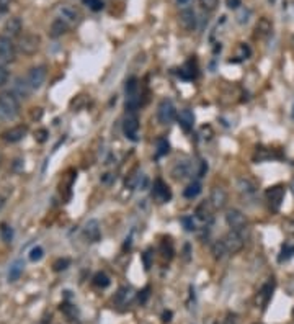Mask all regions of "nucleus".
Listing matches in <instances>:
<instances>
[{
	"label": "nucleus",
	"instance_id": "4",
	"mask_svg": "<svg viewBox=\"0 0 294 324\" xmlns=\"http://www.w3.org/2000/svg\"><path fill=\"white\" fill-rule=\"evenodd\" d=\"M15 54H16V49L12 39L0 35V64L7 66L10 64V62H13L15 61Z\"/></svg>",
	"mask_w": 294,
	"mask_h": 324
},
{
	"label": "nucleus",
	"instance_id": "3",
	"mask_svg": "<svg viewBox=\"0 0 294 324\" xmlns=\"http://www.w3.org/2000/svg\"><path fill=\"white\" fill-rule=\"evenodd\" d=\"M177 118V108L173 105L172 100H162L159 103V108H157V120L160 125H170L173 120Z\"/></svg>",
	"mask_w": 294,
	"mask_h": 324
},
{
	"label": "nucleus",
	"instance_id": "30",
	"mask_svg": "<svg viewBox=\"0 0 294 324\" xmlns=\"http://www.w3.org/2000/svg\"><path fill=\"white\" fill-rule=\"evenodd\" d=\"M93 285L98 287V288H106L110 285V278L106 273L103 272H98L95 277H93Z\"/></svg>",
	"mask_w": 294,
	"mask_h": 324
},
{
	"label": "nucleus",
	"instance_id": "21",
	"mask_svg": "<svg viewBox=\"0 0 294 324\" xmlns=\"http://www.w3.org/2000/svg\"><path fill=\"white\" fill-rule=\"evenodd\" d=\"M132 300H134V291H132L131 288H128V287L119 288V291L116 293V296H114V303L119 305V306L131 305Z\"/></svg>",
	"mask_w": 294,
	"mask_h": 324
},
{
	"label": "nucleus",
	"instance_id": "47",
	"mask_svg": "<svg viewBox=\"0 0 294 324\" xmlns=\"http://www.w3.org/2000/svg\"><path fill=\"white\" fill-rule=\"evenodd\" d=\"M190 0H177V3L178 5H186V3H188Z\"/></svg>",
	"mask_w": 294,
	"mask_h": 324
},
{
	"label": "nucleus",
	"instance_id": "6",
	"mask_svg": "<svg viewBox=\"0 0 294 324\" xmlns=\"http://www.w3.org/2000/svg\"><path fill=\"white\" fill-rule=\"evenodd\" d=\"M222 242H224L227 254H237L244 249V236L235 231H229L222 237Z\"/></svg>",
	"mask_w": 294,
	"mask_h": 324
},
{
	"label": "nucleus",
	"instance_id": "1",
	"mask_svg": "<svg viewBox=\"0 0 294 324\" xmlns=\"http://www.w3.org/2000/svg\"><path fill=\"white\" fill-rule=\"evenodd\" d=\"M20 115V102L13 92L0 93V120L13 121Z\"/></svg>",
	"mask_w": 294,
	"mask_h": 324
},
{
	"label": "nucleus",
	"instance_id": "36",
	"mask_svg": "<svg viewBox=\"0 0 294 324\" xmlns=\"http://www.w3.org/2000/svg\"><path fill=\"white\" fill-rule=\"evenodd\" d=\"M82 2L93 12H100L103 8V2L101 0H82Z\"/></svg>",
	"mask_w": 294,
	"mask_h": 324
},
{
	"label": "nucleus",
	"instance_id": "19",
	"mask_svg": "<svg viewBox=\"0 0 294 324\" xmlns=\"http://www.w3.org/2000/svg\"><path fill=\"white\" fill-rule=\"evenodd\" d=\"M191 170H193V165H191L190 161H178L175 165H173L172 169V175L175 177L177 180H181L185 177H188L191 174Z\"/></svg>",
	"mask_w": 294,
	"mask_h": 324
},
{
	"label": "nucleus",
	"instance_id": "22",
	"mask_svg": "<svg viewBox=\"0 0 294 324\" xmlns=\"http://www.w3.org/2000/svg\"><path fill=\"white\" fill-rule=\"evenodd\" d=\"M211 203L209 201H203L201 205L196 208V211H195V215H196V218L198 219H201V221H211L212 219V211H211Z\"/></svg>",
	"mask_w": 294,
	"mask_h": 324
},
{
	"label": "nucleus",
	"instance_id": "44",
	"mask_svg": "<svg viewBox=\"0 0 294 324\" xmlns=\"http://www.w3.org/2000/svg\"><path fill=\"white\" fill-rule=\"evenodd\" d=\"M248 17H250V10H242V13L239 15V23H247L248 21Z\"/></svg>",
	"mask_w": 294,
	"mask_h": 324
},
{
	"label": "nucleus",
	"instance_id": "46",
	"mask_svg": "<svg viewBox=\"0 0 294 324\" xmlns=\"http://www.w3.org/2000/svg\"><path fill=\"white\" fill-rule=\"evenodd\" d=\"M12 0H0V10H5V8L10 5Z\"/></svg>",
	"mask_w": 294,
	"mask_h": 324
},
{
	"label": "nucleus",
	"instance_id": "33",
	"mask_svg": "<svg viewBox=\"0 0 294 324\" xmlns=\"http://www.w3.org/2000/svg\"><path fill=\"white\" fill-rule=\"evenodd\" d=\"M0 234H2V239L5 242H12L13 239V229L8 226V224H2L0 228Z\"/></svg>",
	"mask_w": 294,
	"mask_h": 324
},
{
	"label": "nucleus",
	"instance_id": "40",
	"mask_svg": "<svg viewBox=\"0 0 294 324\" xmlns=\"http://www.w3.org/2000/svg\"><path fill=\"white\" fill-rule=\"evenodd\" d=\"M69 259H59V260H56L54 262V270L56 272H61V270H65L69 267Z\"/></svg>",
	"mask_w": 294,
	"mask_h": 324
},
{
	"label": "nucleus",
	"instance_id": "50",
	"mask_svg": "<svg viewBox=\"0 0 294 324\" xmlns=\"http://www.w3.org/2000/svg\"><path fill=\"white\" fill-rule=\"evenodd\" d=\"M253 324H260V323H253Z\"/></svg>",
	"mask_w": 294,
	"mask_h": 324
},
{
	"label": "nucleus",
	"instance_id": "9",
	"mask_svg": "<svg viewBox=\"0 0 294 324\" xmlns=\"http://www.w3.org/2000/svg\"><path fill=\"white\" fill-rule=\"evenodd\" d=\"M57 18H61L62 21H65L69 26L79 23L80 20V12L72 5H61L57 8Z\"/></svg>",
	"mask_w": 294,
	"mask_h": 324
},
{
	"label": "nucleus",
	"instance_id": "32",
	"mask_svg": "<svg viewBox=\"0 0 294 324\" xmlns=\"http://www.w3.org/2000/svg\"><path fill=\"white\" fill-rule=\"evenodd\" d=\"M198 2L203 10H206V12H214L217 5H219V0H198Z\"/></svg>",
	"mask_w": 294,
	"mask_h": 324
},
{
	"label": "nucleus",
	"instance_id": "7",
	"mask_svg": "<svg viewBox=\"0 0 294 324\" xmlns=\"http://www.w3.org/2000/svg\"><path fill=\"white\" fill-rule=\"evenodd\" d=\"M123 133L131 141H137L139 134V118L136 115H128L123 121Z\"/></svg>",
	"mask_w": 294,
	"mask_h": 324
},
{
	"label": "nucleus",
	"instance_id": "41",
	"mask_svg": "<svg viewBox=\"0 0 294 324\" xmlns=\"http://www.w3.org/2000/svg\"><path fill=\"white\" fill-rule=\"evenodd\" d=\"M7 80H8V71L5 69V66L0 64V87H3L7 84Z\"/></svg>",
	"mask_w": 294,
	"mask_h": 324
},
{
	"label": "nucleus",
	"instance_id": "31",
	"mask_svg": "<svg viewBox=\"0 0 294 324\" xmlns=\"http://www.w3.org/2000/svg\"><path fill=\"white\" fill-rule=\"evenodd\" d=\"M293 255H294V241H288L286 244L283 246L281 255H279V262H283V260L293 257Z\"/></svg>",
	"mask_w": 294,
	"mask_h": 324
},
{
	"label": "nucleus",
	"instance_id": "35",
	"mask_svg": "<svg viewBox=\"0 0 294 324\" xmlns=\"http://www.w3.org/2000/svg\"><path fill=\"white\" fill-rule=\"evenodd\" d=\"M168 143H167V139H159L157 141V157H162V156H165V154H168Z\"/></svg>",
	"mask_w": 294,
	"mask_h": 324
},
{
	"label": "nucleus",
	"instance_id": "16",
	"mask_svg": "<svg viewBox=\"0 0 294 324\" xmlns=\"http://www.w3.org/2000/svg\"><path fill=\"white\" fill-rule=\"evenodd\" d=\"M83 234L90 242H98L101 237V229H100V223L97 219H88L85 223V228H83Z\"/></svg>",
	"mask_w": 294,
	"mask_h": 324
},
{
	"label": "nucleus",
	"instance_id": "45",
	"mask_svg": "<svg viewBox=\"0 0 294 324\" xmlns=\"http://www.w3.org/2000/svg\"><path fill=\"white\" fill-rule=\"evenodd\" d=\"M36 136H38V141H44V139H46V129H41V131H38L36 133Z\"/></svg>",
	"mask_w": 294,
	"mask_h": 324
},
{
	"label": "nucleus",
	"instance_id": "28",
	"mask_svg": "<svg viewBox=\"0 0 294 324\" xmlns=\"http://www.w3.org/2000/svg\"><path fill=\"white\" fill-rule=\"evenodd\" d=\"M201 193V185H199L198 182H191L188 187L185 188V192H183V195H185V198H196Z\"/></svg>",
	"mask_w": 294,
	"mask_h": 324
},
{
	"label": "nucleus",
	"instance_id": "49",
	"mask_svg": "<svg viewBox=\"0 0 294 324\" xmlns=\"http://www.w3.org/2000/svg\"><path fill=\"white\" fill-rule=\"evenodd\" d=\"M0 162H2V156H0Z\"/></svg>",
	"mask_w": 294,
	"mask_h": 324
},
{
	"label": "nucleus",
	"instance_id": "25",
	"mask_svg": "<svg viewBox=\"0 0 294 324\" xmlns=\"http://www.w3.org/2000/svg\"><path fill=\"white\" fill-rule=\"evenodd\" d=\"M31 92H33V90H31L28 82H26V79L20 77V79L15 80V92H13L15 95H20V97H23V98H28V95H30Z\"/></svg>",
	"mask_w": 294,
	"mask_h": 324
},
{
	"label": "nucleus",
	"instance_id": "51",
	"mask_svg": "<svg viewBox=\"0 0 294 324\" xmlns=\"http://www.w3.org/2000/svg\"><path fill=\"white\" fill-rule=\"evenodd\" d=\"M293 314H294V311H293Z\"/></svg>",
	"mask_w": 294,
	"mask_h": 324
},
{
	"label": "nucleus",
	"instance_id": "14",
	"mask_svg": "<svg viewBox=\"0 0 294 324\" xmlns=\"http://www.w3.org/2000/svg\"><path fill=\"white\" fill-rule=\"evenodd\" d=\"M26 133H28V128L23 125H20V126H13V128L7 129V131L2 134V138H3V141H7V143H18L25 138Z\"/></svg>",
	"mask_w": 294,
	"mask_h": 324
},
{
	"label": "nucleus",
	"instance_id": "5",
	"mask_svg": "<svg viewBox=\"0 0 294 324\" xmlns=\"http://www.w3.org/2000/svg\"><path fill=\"white\" fill-rule=\"evenodd\" d=\"M48 77V71L44 66H36V67H31L28 71V74H26V82L31 87V90H38L43 87L44 80Z\"/></svg>",
	"mask_w": 294,
	"mask_h": 324
},
{
	"label": "nucleus",
	"instance_id": "26",
	"mask_svg": "<svg viewBox=\"0 0 294 324\" xmlns=\"http://www.w3.org/2000/svg\"><path fill=\"white\" fill-rule=\"evenodd\" d=\"M67 30H69V25L65 23V21H62L61 18H56L51 25V36L52 38H59V36H62L64 33H67Z\"/></svg>",
	"mask_w": 294,
	"mask_h": 324
},
{
	"label": "nucleus",
	"instance_id": "13",
	"mask_svg": "<svg viewBox=\"0 0 294 324\" xmlns=\"http://www.w3.org/2000/svg\"><path fill=\"white\" fill-rule=\"evenodd\" d=\"M209 203L214 210H222L227 203V193L224 188L221 187H214L211 190V195H209Z\"/></svg>",
	"mask_w": 294,
	"mask_h": 324
},
{
	"label": "nucleus",
	"instance_id": "10",
	"mask_svg": "<svg viewBox=\"0 0 294 324\" xmlns=\"http://www.w3.org/2000/svg\"><path fill=\"white\" fill-rule=\"evenodd\" d=\"M39 43H41V39L38 35H25L20 39V51L26 56H31L39 49Z\"/></svg>",
	"mask_w": 294,
	"mask_h": 324
},
{
	"label": "nucleus",
	"instance_id": "23",
	"mask_svg": "<svg viewBox=\"0 0 294 324\" xmlns=\"http://www.w3.org/2000/svg\"><path fill=\"white\" fill-rule=\"evenodd\" d=\"M23 269H25L23 260H15V262L10 265V269H8V275H7L8 282H16V280H18V278L21 277V273H23Z\"/></svg>",
	"mask_w": 294,
	"mask_h": 324
},
{
	"label": "nucleus",
	"instance_id": "24",
	"mask_svg": "<svg viewBox=\"0 0 294 324\" xmlns=\"http://www.w3.org/2000/svg\"><path fill=\"white\" fill-rule=\"evenodd\" d=\"M237 188H239V192L245 197H253L255 195V192H257V187L253 185L248 179H239L237 180Z\"/></svg>",
	"mask_w": 294,
	"mask_h": 324
},
{
	"label": "nucleus",
	"instance_id": "27",
	"mask_svg": "<svg viewBox=\"0 0 294 324\" xmlns=\"http://www.w3.org/2000/svg\"><path fill=\"white\" fill-rule=\"evenodd\" d=\"M275 152L271 149H266V147H257L255 154H253V161L255 162H263V161H268V159H273Z\"/></svg>",
	"mask_w": 294,
	"mask_h": 324
},
{
	"label": "nucleus",
	"instance_id": "8",
	"mask_svg": "<svg viewBox=\"0 0 294 324\" xmlns=\"http://www.w3.org/2000/svg\"><path fill=\"white\" fill-rule=\"evenodd\" d=\"M178 23L185 31H195L198 26V18H196L195 10L191 8H183L178 15Z\"/></svg>",
	"mask_w": 294,
	"mask_h": 324
},
{
	"label": "nucleus",
	"instance_id": "11",
	"mask_svg": "<svg viewBox=\"0 0 294 324\" xmlns=\"http://www.w3.org/2000/svg\"><path fill=\"white\" fill-rule=\"evenodd\" d=\"M284 187L283 185H275V187H270L268 190H266V200H268L270 206L273 210H278L279 205H281L283 198H284Z\"/></svg>",
	"mask_w": 294,
	"mask_h": 324
},
{
	"label": "nucleus",
	"instance_id": "38",
	"mask_svg": "<svg viewBox=\"0 0 294 324\" xmlns=\"http://www.w3.org/2000/svg\"><path fill=\"white\" fill-rule=\"evenodd\" d=\"M181 223H183V226H185L186 231H195V229H196V224L193 221V216H183V218H181Z\"/></svg>",
	"mask_w": 294,
	"mask_h": 324
},
{
	"label": "nucleus",
	"instance_id": "18",
	"mask_svg": "<svg viewBox=\"0 0 294 324\" xmlns=\"http://www.w3.org/2000/svg\"><path fill=\"white\" fill-rule=\"evenodd\" d=\"M271 31H273V23L270 21V18L261 17L255 25V36L260 39H265L271 35Z\"/></svg>",
	"mask_w": 294,
	"mask_h": 324
},
{
	"label": "nucleus",
	"instance_id": "17",
	"mask_svg": "<svg viewBox=\"0 0 294 324\" xmlns=\"http://www.w3.org/2000/svg\"><path fill=\"white\" fill-rule=\"evenodd\" d=\"M273 290H275V282L273 280L266 282L265 285L261 287V290L258 291V295H257V305L260 306V308H266L268 301L271 300V295H273Z\"/></svg>",
	"mask_w": 294,
	"mask_h": 324
},
{
	"label": "nucleus",
	"instance_id": "34",
	"mask_svg": "<svg viewBox=\"0 0 294 324\" xmlns=\"http://www.w3.org/2000/svg\"><path fill=\"white\" fill-rule=\"evenodd\" d=\"M43 255H44L43 247L36 246V247H33V249H31V252H30V260H31V262H38V260L43 259Z\"/></svg>",
	"mask_w": 294,
	"mask_h": 324
},
{
	"label": "nucleus",
	"instance_id": "42",
	"mask_svg": "<svg viewBox=\"0 0 294 324\" xmlns=\"http://www.w3.org/2000/svg\"><path fill=\"white\" fill-rule=\"evenodd\" d=\"M149 296H150V288H149V287H146L144 290L141 291V295H139V301H141L142 305H144L146 301L149 300Z\"/></svg>",
	"mask_w": 294,
	"mask_h": 324
},
{
	"label": "nucleus",
	"instance_id": "2",
	"mask_svg": "<svg viewBox=\"0 0 294 324\" xmlns=\"http://www.w3.org/2000/svg\"><path fill=\"white\" fill-rule=\"evenodd\" d=\"M226 223H227V226L230 228V231H235V233L242 234V236H244V233L247 231V228H248L247 216H245L240 210H235V208L227 210Z\"/></svg>",
	"mask_w": 294,
	"mask_h": 324
},
{
	"label": "nucleus",
	"instance_id": "43",
	"mask_svg": "<svg viewBox=\"0 0 294 324\" xmlns=\"http://www.w3.org/2000/svg\"><path fill=\"white\" fill-rule=\"evenodd\" d=\"M226 5L227 8H230V10H237V8L242 5V2H240V0H226Z\"/></svg>",
	"mask_w": 294,
	"mask_h": 324
},
{
	"label": "nucleus",
	"instance_id": "48",
	"mask_svg": "<svg viewBox=\"0 0 294 324\" xmlns=\"http://www.w3.org/2000/svg\"><path fill=\"white\" fill-rule=\"evenodd\" d=\"M170 316H172V313H165L163 314V321H170V319H168Z\"/></svg>",
	"mask_w": 294,
	"mask_h": 324
},
{
	"label": "nucleus",
	"instance_id": "15",
	"mask_svg": "<svg viewBox=\"0 0 294 324\" xmlns=\"http://www.w3.org/2000/svg\"><path fill=\"white\" fill-rule=\"evenodd\" d=\"M21 28H23V23H21L20 18H10V20L7 21L5 25H3V30H2V36H7V38H15V36H18L21 33Z\"/></svg>",
	"mask_w": 294,
	"mask_h": 324
},
{
	"label": "nucleus",
	"instance_id": "12",
	"mask_svg": "<svg viewBox=\"0 0 294 324\" xmlns=\"http://www.w3.org/2000/svg\"><path fill=\"white\" fill-rule=\"evenodd\" d=\"M152 197L157 201H160V203H165V201H168L172 198L170 187H168L165 182H162V180H155L154 188H152Z\"/></svg>",
	"mask_w": 294,
	"mask_h": 324
},
{
	"label": "nucleus",
	"instance_id": "29",
	"mask_svg": "<svg viewBox=\"0 0 294 324\" xmlns=\"http://www.w3.org/2000/svg\"><path fill=\"white\" fill-rule=\"evenodd\" d=\"M211 252H212V255H214V259L221 260V259L227 254V249H226L224 242H222V241H216L214 244H212Z\"/></svg>",
	"mask_w": 294,
	"mask_h": 324
},
{
	"label": "nucleus",
	"instance_id": "20",
	"mask_svg": "<svg viewBox=\"0 0 294 324\" xmlns=\"http://www.w3.org/2000/svg\"><path fill=\"white\" fill-rule=\"evenodd\" d=\"M178 125H180L181 129L186 131V133H190L191 129H193L195 115H193V111H191L190 108H185V110L180 111V115H178Z\"/></svg>",
	"mask_w": 294,
	"mask_h": 324
},
{
	"label": "nucleus",
	"instance_id": "37",
	"mask_svg": "<svg viewBox=\"0 0 294 324\" xmlns=\"http://www.w3.org/2000/svg\"><path fill=\"white\" fill-rule=\"evenodd\" d=\"M136 89H137V79L136 77H131L126 82V93L129 97L131 95H136Z\"/></svg>",
	"mask_w": 294,
	"mask_h": 324
},
{
	"label": "nucleus",
	"instance_id": "39",
	"mask_svg": "<svg viewBox=\"0 0 294 324\" xmlns=\"http://www.w3.org/2000/svg\"><path fill=\"white\" fill-rule=\"evenodd\" d=\"M239 51H240V53H239V56H237L239 59H247V57H248V56H250V54H252L250 48H248L247 44H244V43H242V44H240V46H239Z\"/></svg>",
	"mask_w": 294,
	"mask_h": 324
}]
</instances>
